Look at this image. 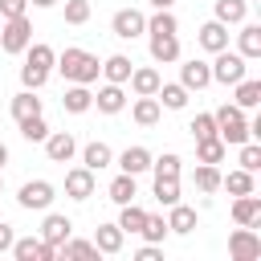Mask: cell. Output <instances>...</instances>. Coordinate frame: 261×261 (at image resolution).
Masks as SVG:
<instances>
[{
    "label": "cell",
    "mask_w": 261,
    "mask_h": 261,
    "mask_svg": "<svg viewBox=\"0 0 261 261\" xmlns=\"http://www.w3.org/2000/svg\"><path fill=\"white\" fill-rule=\"evenodd\" d=\"M110 33L122 37V41H135V37L147 33V16H143L139 8H118V12L110 16Z\"/></svg>",
    "instance_id": "8"
},
{
    "label": "cell",
    "mask_w": 261,
    "mask_h": 261,
    "mask_svg": "<svg viewBox=\"0 0 261 261\" xmlns=\"http://www.w3.org/2000/svg\"><path fill=\"white\" fill-rule=\"evenodd\" d=\"M37 237H41L45 245H53V249H57V245H65V241L73 237V220H69V216H61V212H49Z\"/></svg>",
    "instance_id": "12"
},
{
    "label": "cell",
    "mask_w": 261,
    "mask_h": 261,
    "mask_svg": "<svg viewBox=\"0 0 261 261\" xmlns=\"http://www.w3.org/2000/svg\"><path fill=\"white\" fill-rule=\"evenodd\" d=\"M232 90H237V94H232V102H237L241 110H253V106L261 102V82H257V77H249V73H245Z\"/></svg>",
    "instance_id": "30"
},
{
    "label": "cell",
    "mask_w": 261,
    "mask_h": 261,
    "mask_svg": "<svg viewBox=\"0 0 261 261\" xmlns=\"http://www.w3.org/2000/svg\"><path fill=\"white\" fill-rule=\"evenodd\" d=\"M33 41V20L29 12L24 16H12V20H0V49L4 53H24Z\"/></svg>",
    "instance_id": "4"
},
{
    "label": "cell",
    "mask_w": 261,
    "mask_h": 261,
    "mask_svg": "<svg viewBox=\"0 0 261 261\" xmlns=\"http://www.w3.org/2000/svg\"><path fill=\"white\" fill-rule=\"evenodd\" d=\"M57 257H69V261H90V257H98V249H94V241H77V237H69L65 245H57Z\"/></svg>",
    "instance_id": "37"
},
{
    "label": "cell",
    "mask_w": 261,
    "mask_h": 261,
    "mask_svg": "<svg viewBox=\"0 0 261 261\" xmlns=\"http://www.w3.org/2000/svg\"><path fill=\"white\" fill-rule=\"evenodd\" d=\"M130 118H135L139 126H155V122L163 118L159 98H155V94H139V98H135V106H130Z\"/></svg>",
    "instance_id": "17"
},
{
    "label": "cell",
    "mask_w": 261,
    "mask_h": 261,
    "mask_svg": "<svg viewBox=\"0 0 261 261\" xmlns=\"http://www.w3.org/2000/svg\"><path fill=\"white\" fill-rule=\"evenodd\" d=\"M29 4H33V8H53L57 0H29Z\"/></svg>",
    "instance_id": "47"
},
{
    "label": "cell",
    "mask_w": 261,
    "mask_h": 261,
    "mask_svg": "<svg viewBox=\"0 0 261 261\" xmlns=\"http://www.w3.org/2000/svg\"><path fill=\"white\" fill-rule=\"evenodd\" d=\"M212 12H216L220 24H241V20L249 16V4H245V0H216Z\"/></svg>",
    "instance_id": "36"
},
{
    "label": "cell",
    "mask_w": 261,
    "mask_h": 261,
    "mask_svg": "<svg viewBox=\"0 0 261 261\" xmlns=\"http://www.w3.org/2000/svg\"><path fill=\"white\" fill-rule=\"evenodd\" d=\"M179 167H184V159H179L175 151H163L159 159H151V171H155V175H179Z\"/></svg>",
    "instance_id": "41"
},
{
    "label": "cell",
    "mask_w": 261,
    "mask_h": 261,
    "mask_svg": "<svg viewBox=\"0 0 261 261\" xmlns=\"http://www.w3.org/2000/svg\"><path fill=\"white\" fill-rule=\"evenodd\" d=\"M45 155H49L53 163H69V159L77 155V139H73L69 130H49V135H45Z\"/></svg>",
    "instance_id": "11"
},
{
    "label": "cell",
    "mask_w": 261,
    "mask_h": 261,
    "mask_svg": "<svg viewBox=\"0 0 261 261\" xmlns=\"http://www.w3.org/2000/svg\"><path fill=\"white\" fill-rule=\"evenodd\" d=\"M29 0H0V20H12V16H24Z\"/></svg>",
    "instance_id": "45"
},
{
    "label": "cell",
    "mask_w": 261,
    "mask_h": 261,
    "mask_svg": "<svg viewBox=\"0 0 261 261\" xmlns=\"http://www.w3.org/2000/svg\"><path fill=\"white\" fill-rule=\"evenodd\" d=\"M216 61L208 65L212 69V82H220V86H237L245 73H249V61L241 57V53H228V49H220V53H212Z\"/></svg>",
    "instance_id": "5"
},
{
    "label": "cell",
    "mask_w": 261,
    "mask_h": 261,
    "mask_svg": "<svg viewBox=\"0 0 261 261\" xmlns=\"http://www.w3.org/2000/svg\"><path fill=\"white\" fill-rule=\"evenodd\" d=\"M94 106H98L102 114H118V110L126 106V90H122V86H114V82H106V86L94 94Z\"/></svg>",
    "instance_id": "23"
},
{
    "label": "cell",
    "mask_w": 261,
    "mask_h": 261,
    "mask_svg": "<svg viewBox=\"0 0 261 261\" xmlns=\"http://www.w3.org/2000/svg\"><path fill=\"white\" fill-rule=\"evenodd\" d=\"M106 196H110L114 204H130V200L139 196V175H126V171H118V175L110 179V188H106Z\"/></svg>",
    "instance_id": "26"
},
{
    "label": "cell",
    "mask_w": 261,
    "mask_h": 261,
    "mask_svg": "<svg viewBox=\"0 0 261 261\" xmlns=\"http://www.w3.org/2000/svg\"><path fill=\"white\" fill-rule=\"evenodd\" d=\"M212 118H216V135H220L224 147H241V143L253 139V135H249V118H245V110H241L237 102H224Z\"/></svg>",
    "instance_id": "3"
},
{
    "label": "cell",
    "mask_w": 261,
    "mask_h": 261,
    "mask_svg": "<svg viewBox=\"0 0 261 261\" xmlns=\"http://www.w3.org/2000/svg\"><path fill=\"white\" fill-rule=\"evenodd\" d=\"M8 253H12L16 261H57V249L45 245L41 237H16Z\"/></svg>",
    "instance_id": "9"
},
{
    "label": "cell",
    "mask_w": 261,
    "mask_h": 261,
    "mask_svg": "<svg viewBox=\"0 0 261 261\" xmlns=\"http://www.w3.org/2000/svg\"><path fill=\"white\" fill-rule=\"evenodd\" d=\"M57 69H61V77L65 82H82V86H90V82H98V73H102V61L94 57V53H86V49H65V53H57V61H53Z\"/></svg>",
    "instance_id": "2"
},
{
    "label": "cell",
    "mask_w": 261,
    "mask_h": 261,
    "mask_svg": "<svg viewBox=\"0 0 261 261\" xmlns=\"http://www.w3.org/2000/svg\"><path fill=\"white\" fill-rule=\"evenodd\" d=\"M220 188H224L228 196H249V192H257V179H253V171H245V167H237V171H228V175H220Z\"/></svg>",
    "instance_id": "28"
},
{
    "label": "cell",
    "mask_w": 261,
    "mask_h": 261,
    "mask_svg": "<svg viewBox=\"0 0 261 261\" xmlns=\"http://www.w3.org/2000/svg\"><path fill=\"white\" fill-rule=\"evenodd\" d=\"M0 192H4V175H0Z\"/></svg>",
    "instance_id": "50"
},
{
    "label": "cell",
    "mask_w": 261,
    "mask_h": 261,
    "mask_svg": "<svg viewBox=\"0 0 261 261\" xmlns=\"http://www.w3.org/2000/svg\"><path fill=\"white\" fill-rule=\"evenodd\" d=\"M118 171H126V175L151 171V151H147V147H126V151L118 155Z\"/></svg>",
    "instance_id": "25"
},
{
    "label": "cell",
    "mask_w": 261,
    "mask_h": 261,
    "mask_svg": "<svg viewBox=\"0 0 261 261\" xmlns=\"http://www.w3.org/2000/svg\"><path fill=\"white\" fill-rule=\"evenodd\" d=\"M147 33H179V20L171 8H155V16H147Z\"/></svg>",
    "instance_id": "40"
},
{
    "label": "cell",
    "mask_w": 261,
    "mask_h": 261,
    "mask_svg": "<svg viewBox=\"0 0 261 261\" xmlns=\"http://www.w3.org/2000/svg\"><path fill=\"white\" fill-rule=\"evenodd\" d=\"M196 220H200L196 208H188V204H179V200L167 208V232H175V237H188V232L196 228Z\"/></svg>",
    "instance_id": "19"
},
{
    "label": "cell",
    "mask_w": 261,
    "mask_h": 261,
    "mask_svg": "<svg viewBox=\"0 0 261 261\" xmlns=\"http://www.w3.org/2000/svg\"><path fill=\"white\" fill-rule=\"evenodd\" d=\"M126 82H130V90H135V98H139V94H155L163 77H159V69H151V65H135Z\"/></svg>",
    "instance_id": "27"
},
{
    "label": "cell",
    "mask_w": 261,
    "mask_h": 261,
    "mask_svg": "<svg viewBox=\"0 0 261 261\" xmlns=\"http://www.w3.org/2000/svg\"><path fill=\"white\" fill-rule=\"evenodd\" d=\"M65 196L69 200H90L94 196V171L90 167H69L65 171Z\"/></svg>",
    "instance_id": "15"
},
{
    "label": "cell",
    "mask_w": 261,
    "mask_h": 261,
    "mask_svg": "<svg viewBox=\"0 0 261 261\" xmlns=\"http://www.w3.org/2000/svg\"><path fill=\"white\" fill-rule=\"evenodd\" d=\"M33 114H41V98H37V90H20V94L12 98V118L24 122V118H33Z\"/></svg>",
    "instance_id": "31"
},
{
    "label": "cell",
    "mask_w": 261,
    "mask_h": 261,
    "mask_svg": "<svg viewBox=\"0 0 261 261\" xmlns=\"http://www.w3.org/2000/svg\"><path fill=\"white\" fill-rule=\"evenodd\" d=\"M237 53H241L245 61H257V57H261V24L241 20V33H237Z\"/></svg>",
    "instance_id": "16"
},
{
    "label": "cell",
    "mask_w": 261,
    "mask_h": 261,
    "mask_svg": "<svg viewBox=\"0 0 261 261\" xmlns=\"http://www.w3.org/2000/svg\"><path fill=\"white\" fill-rule=\"evenodd\" d=\"M4 163H8V147L0 143V171H4Z\"/></svg>",
    "instance_id": "49"
},
{
    "label": "cell",
    "mask_w": 261,
    "mask_h": 261,
    "mask_svg": "<svg viewBox=\"0 0 261 261\" xmlns=\"http://www.w3.org/2000/svg\"><path fill=\"white\" fill-rule=\"evenodd\" d=\"M139 237H143V241H151V245H163V241H167V220H163V216H155V212H147V220H143Z\"/></svg>",
    "instance_id": "39"
},
{
    "label": "cell",
    "mask_w": 261,
    "mask_h": 261,
    "mask_svg": "<svg viewBox=\"0 0 261 261\" xmlns=\"http://www.w3.org/2000/svg\"><path fill=\"white\" fill-rule=\"evenodd\" d=\"M155 98H159L163 110H184V106H188V90H184L179 82H159Z\"/></svg>",
    "instance_id": "29"
},
{
    "label": "cell",
    "mask_w": 261,
    "mask_h": 261,
    "mask_svg": "<svg viewBox=\"0 0 261 261\" xmlns=\"http://www.w3.org/2000/svg\"><path fill=\"white\" fill-rule=\"evenodd\" d=\"M228 253H232V261H257V257H261V237H257V228H253V224H241V228L228 237Z\"/></svg>",
    "instance_id": "7"
},
{
    "label": "cell",
    "mask_w": 261,
    "mask_h": 261,
    "mask_svg": "<svg viewBox=\"0 0 261 261\" xmlns=\"http://www.w3.org/2000/svg\"><path fill=\"white\" fill-rule=\"evenodd\" d=\"M188 130H192V139H208V135H216V118L212 114H196L188 122Z\"/></svg>",
    "instance_id": "43"
},
{
    "label": "cell",
    "mask_w": 261,
    "mask_h": 261,
    "mask_svg": "<svg viewBox=\"0 0 261 261\" xmlns=\"http://www.w3.org/2000/svg\"><path fill=\"white\" fill-rule=\"evenodd\" d=\"M245 4H257V0H245Z\"/></svg>",
    "instance_id": "51"
},
{
    "label": "cell",
    "mask_w": 261,
    "mask_h": 261,
    "mask_svg": "<svg viewBox=\"0 0 261 261\" xmlns=\"http://www.w3.org/2000/svg\"><path fill=\"white\" fill-rule=\"evenodd\" d=\"M192 184L204 192V196H212V192H220V167L216 163H200L196 171H192Z\"/></svg>",
    "instance_id": "33"
},
{
    "label": "cell",
    "mask_w": 261,
    "mask_h": 261,
    "mask_svg": "<svg viewBox=\"0 0 261 261\" xmlns=\"http://www.w3.org/2000/svg\"><path fill=\"white\" fill-rule=\"evenodd\" d=\"M94 106V94H90V86H82V82H69V90L61 94V110H69V114H86Z\"/></svg>",
    "instance_id": "20"
},
{
    "label": "cell",
    "mask_w": 261,
    "mask_h": 261,
    "mask_svg": "<svg viewBox=\"0 0 261 261\" xmlns=\"http://www.w3.org/2000/svg\"><path fill=\"white\" fill-rule=\"evenodd\" d=\"M175 0H151V8H171Z\"/></svg>",
    "instance_id": "48"
},
{
    "label": "cell",
    "mask_w": 261,
    "mask_h": 261,
    "mask_svg": "<svg viewBox=\"0 0 261 261\" xmlns=\"http://www.w3.org/2000/svg\"><path fill=\"white\" fill-rule=\"evenodd\" d=\"M151 192H155V200H159L163 208H171L184 188H179V175H155V188H151Z\"/></svg>",
    "instance_id": "34"
},
{
    "label": "cell",
    "mask_w": 261,
    "mask_h": 261,
    "mask_svg": "<svg viewBox=\"0 0 261 261\" xmlns=\"http://www.w3.org/2000/svg\"><path fill=\"white\" fill-rule=\"evenodd\" d=\"M196 41H200V49H208V53H220V49H228V24H220V20L212 16V20H204V24H200Z\"/></svg>",
    "instance_id": "13"
},
{
    "label": "cell",
    "mask_w": 261,
    "mask_h": 261,
    "mask_svg": "<svg viewBox=\"0 0 261 261\" xmlns=\"http://www.w3.org/2000/svg\"><path fill=\"white\" fill-rule=\"evenodd\" d=\"M53 61H57V53L45 45V41H29V49H24V65H20V86L24 90H41L45 82H49V73H53Z\"/></svg>",
    "instance_id": "1"
},
{
    "label": "cell",
    "mask_w": 261,
    "mask_h": 261,
    "mask_svg": "<svg viewBox=\"0 0 261 261\" xmlns=\"http://www.w3.org/2000/svg\"><path fill=\"white\" fill-rule=\"evenodd\" d=\"M151 61L159 65L179 61V33H151Z\"/></svg>",
    "instance_id": "14"
},
{
    "label": "cell",
    "mask_w": 261,
    "mask_h": 261,
    "mask_svg": "<svg viewBox=\"0 0 261 261\" xmlns=\"http://www.w3.org/2000/svg\"><path fill=\"white\" fill-rule=\"evenodd\" d=\"M232 220H237V224H253V228H261V200H257V192L232 200Z\"/></svg>",
    "instance_id": "18"
},
{
    "label": "cell",
    "mask_w": 261,
    "mask_h": 261,
    "mask_svg": "<svg viewBox=\"0 0 261 261\" xmlns=\"http://www.w3.org/2000/svg\"><path fill=\"white\" fill-rule=\"evenodd\" d=\"M90 20V0H65V24H86Z\"/></svg>",
    "instance_id": "42"
},
{
    "label": "cell",
    "mask_w": 261,
    "mask_h": 261,
    "mask_svg": "<svg viewBox=\"0 0 261 261\" xmlns=\"http://www.w3.org/2000/svg\"><path fill=\"white\" fill-rule=\"evenodd\" d=\"M122 241H126V232H122L118 224H98V232H94V249L106 253V257L122 253Z\"/></svg>",
    "instance_id": "21"
},
{
    "label": "cell",
    "mask_w": 261,
    "mask_h": 261,
    "mask_svg": "<svg viewBox=\"0 0 261 261\" xmlns=\"http://www.w3.org/2000/svg\"><path fill=\"white\" fill-rule=\"evenodd\" d=\"M241 167L253 171V175L261 171V147H257V143H241Z\"/></svg>",
    "instance_id": "44"
},
{
    "label": "cell",
    "mask_w": 261,
    "mask_h": 261,
    "mask_svg": "<svg viewBox=\"0 0 261 261\" xmlns=\"http://www.w3.org/2000/svg\"><path fill=\"white\" fill-rule=\"evenodd\" d=\"M16 126H20V139H24V143H45V135H49L45 114H33V118H24V122H16Z\"/></svg>",
    "instance_id": "38"
},
{
    "label": "cell",
    "mask_w": 261,
    "mask_h": 261,
    "mask_svg": "<svg viewBox=\"0 0 261 261\" xmlns=\"http://www.w3.org/2000/svg\"><path fill=\"white\" fill-rule=\"evenodd\" d=\"M179 86L192 94V90H208L212 86V69H208V61H200V57H188L184 65H179Z\"/></svg>",
    "instance_id": "10"
},
{
    "label": "cell",
    "mask_w": 261,
    "mask_h": 261,
    "mask_svg": "<svg viewBox=\"0 0 261 261\" xmlns=\"http://www.w3.org/2000/svg\"><path fill=\"white\" fill-rule=\"evenodd\" d=\"M224 143H220V135H208V139H196V163H220L224 159Z\"/></svg>",
    "instance_id": "32"
},
{
    "label": "cell",
    "mask_w": 261,
    "mask_h": 261,
    "mask_svg": "<svg viewBox=\"0 0 261 261\" xmlns=\"http://www.w3.org/2000/svg\"><path fill=\"white\" fill-rule=\"evenodd\" d=\"M135 261H163V249H159V245H151V241H147V245H143V249H139V253H135Z\"/></svg>",
    "instance_id": "46"
},
{
    "label": "cell",
    "mask_w": 261,
    "mask_h": 261,
    "mask_svg": "<svg viewBox=\"0 0 261 261\" xmlns=\"http://www.w3.org/2000/svg\"><path fill=\"white\" fill-rule=\"evenodd\" d=\"M53 200H57V188H53L49 179H29V184H20V192H16V204H20L24 212H45Z\"/></svg>",
    "instance_id": "6"
},
{
    "label": "cell",
    "mask_w": 261,
    "mask_h": 261,
    "mask_svg": "<svg viewBox=\"0 0 261 261\" xmlns=\"http://www.w3.org/2000/svg\"><path fill=\"white\" fill-rule=\"evenodd\" d=\"M118 208H122V212H118L114 224H118L122 232H135V237H139V228H143V220H147V208H139L135 200H130V204H118Z\"/></svg>",
    "instance_id": "35"
},
{
    "label": "cell",
    "mask_w": 261,
    "mask_h": 261,
    "mask_svg": "<svg viewBox=\"0 0 261 261\" xmlns=\"http://www.w3.org/2000/svg\"><path fill=\"white\" fill-rule=\"evenodd\" d=\"M130 69H135V61H130L126 53H110V57L102 61V77H106V82H114V86H126Z\"/></svg>",
    "instance_id": "22"
},
{
    "label": "cell",
    "mask_w": 261,
    "mask_h": 261,
    "mask_svg": "<svg viewBox=\"0 0 261 261\" xmlns=\"http://www.w3.org/2000/svg\"><path fill=\"white\" fill-rule=\"evenodd\" d=\"M110 163H114V151H110L106 143H98V139H94V143H86V147H82V167H90L94 175H98L102 167H110Z\"/></svg>",
    "instance_id": "24"
}]
</instances>
